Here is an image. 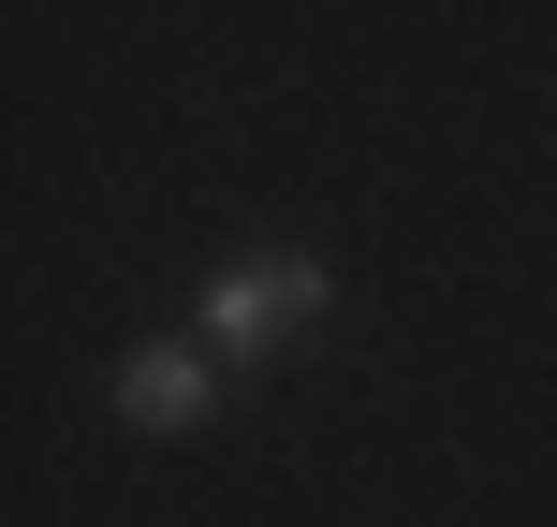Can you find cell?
Here are the masks:
<instances>
[{"instance_id":"cell-1","label":"cell","mask_w":557,"mask_h":527,"mask_svg":"<svg viewBox=\"0 0 557 527\" xmlns=\"http://www.w3.org/2000/svg\"><path fill=\"white\" fill-rule=\"evenodd\" d=\"M323 308H337V264H323V250H250V264L206 278V323H191V337L235 366V381H250V366H278L308 323H323Z\"/></svg>"},{"instance_id":"cell-2","label":"cell","mask_w":557,"mask_h":527,"mask_svg":"<svg viewBox=\"0 0 557 527\" xmlns=\"http://www.w3.org/2000/svg\"><path fill=\"white\" fill-rule=\"evenodd\" d=\"M221 396H235V366L206 352V337H147V352L117 366V411H133L147 440H176V425H206Z\"/></svg>"}]
</instances>
